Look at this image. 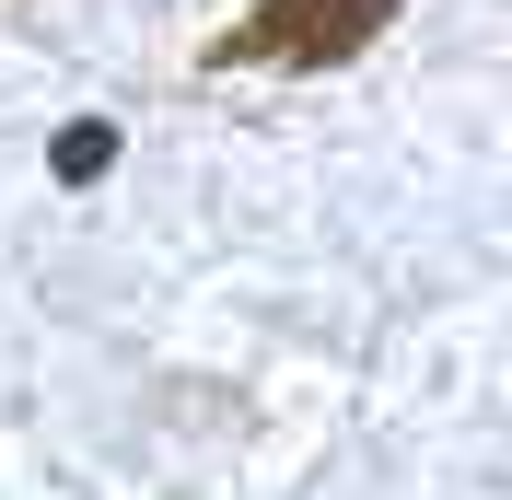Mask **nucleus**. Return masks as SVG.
<instances>
[{"mask_svg":"<svg viewBox=\"0 0 512 500\" xmlns=\"http://www.w3.org/2000/svg\"><path fill=\"white\" fill-rule=\"evenodd\" d=\"M384 12L396 0H256L245 24L222 35V70L256 59V70H326V59H350L361 35H384Z\"/></svg>","mask_w":512,"mask_h":500,"instance_id":"nucleus-1","label":"nucleus"},{"mask_svg":"<svg viewBox=\"0 0 512 500\" xmlns=\"http://www.w3.org/2000/svg\"><path fill=\"white\" fill-rule=\"evenodd\" d=\"M105 152H117L105 128H70V140H59V175H70V187H82V175H105Z\"/></svg>","mask_w":512,"mask_h":500,"instance_id":"nucleus-2","label":"nucleus"}]
</instances>
